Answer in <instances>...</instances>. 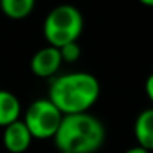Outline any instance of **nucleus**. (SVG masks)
Returning a JSON list of instances; mask_svg holds the SVG:
<instances>
[{
	"instance_id": "11",
	"label": "nucleus",
	"mask_w": 153,
	"mask_h": 153,
	"mask_svg": "<svg viewBox=\"0 0 153 153\" xmlns=\"http://www.w3.org/2000/svg\"><path fill=\"white\" fill-rule=\"evenodd\" d=\"M146 95L153 104V74H150L149 78L146 80Z\"/></svg>"
},
{
	"instance_id": "6",
	"label": "nucleus",
	"mask_w": 153,
	"mask_h": 153,
	"mask_svg": "<svg viewBox=\"0 0 153 153\" xmlns=\"http://www.w3.org/2000/svg\"><path fill=\"white\" fill-rule=\"evenodd\" d=\"M32 134L23 120L8 125L3 131V146L11 153H23L32 144Z\"/></svg>"
},
{
	"instance_id": "8",
	"label": "nucleus",
	"mask_w": 153,
	"mask_h": 153,
	"mask_svg": "<svg viewBox=\"0 0 153 153\" xmlns=\"http://www.w3.org/2000/svg\"><path fill=\"white\" fill-rule=\"evenodd\" d=\"M20 114L21 104L18 98L8 90H0V126L6 128L8 125L20 120Z\"/></svg>"
},
{
	"instance_id": "3",
	"label": "nucleus",
	"mask_w": 153,
	"mask_h": 153,
	"mask_svg": "<svg viewBox=\"0 0 153 153\" xmlns=\"http://www.w3.org/2000/svg\"><path fill=\"white\" fill-rule=\"evenodd\" d=\"M84 21L81 12L72 5L56 6L44 21V36L51 47L62 48L76 42L83 32Z\"/></svg>"
},
{
	"instance_id": "9",
	"label": "nucleus",
	"mask_w": 153,
	"mask_h": 153,
	"mask_svg": "<svg viewBox=\"0 0 153 153\" xmlns=\"http://www.w3.org/2000/svg\"><path fill=\"white\" fill-rule=\"evenodd\" d=\"M35 8V0H0L2 12L12 20H23Z\"/></svg>"
},
{
	"instance_id": "4",
	"label": "nucleus",
	"mask_w": 153,
	"mask_h": 153,
	"mask_svg": "<svg viewBox=\"0 0 153 153\" xmlns=\"http://www.w3.org/2000/svg\"><path fill=\"white\" fill-rule=\"evenodd\" d=\"M63 120V113L47 98L36 99L26 110L23 122L29 128L33 138L47 140L54 138Z\"/></svg>"
},
{
	"instance_id": "7",
	"label": "nucleus",
	"mask_w": 153,
	"mask_h": 153,
	"mask_svg": "<svg viewBox=\"0 0 153 153\" xmlns=\"http://www.w3.org/2000/svg\"><path fill=\"white\" fill-rule=\"evenodd\" d=\"M134 134L138 146L146 150H153V108L141 111L134 125Z\"/></svg>"
},
{
	"instance_id": "1",
	"label": "nucleus",
	"mask_w": 153,
	"mask_h": 153,
	"mask_svg": "<svg viewBox=\"0 0 153 153\" xmlns=\"http://www.w3.org/2000/svg\"><path fill=\"white\" fill-rule=\"evenodd\" d=\"M101 86L98 78L89 72H69L54 76L50 83L48 99L63 113H87L98 101Z\"/></svg>"
},
{
	"instance_id": "5",
	"label": "nucleus",
	"mask_w": 153,
	"mask_h": 153,
	"mask_svg": "<svg viewBox=\"0 0 153 153\" xmlns=\"http://www.w3.org/2000/svg\"><path fill=\"white\" fill-rule=\"evenodd\" d=\"M62 63L63 60H62L60 50L48 45L33 54L30 60V69L39 78H54Z\"/></svg>"
},
{
	"instance_id": "13",
	"label": "nucleus",
	"mask_w": 153,
	"mask_h": 153,
	"mask_svg": "<svg viewBox=\"0 0 153 153\" xmlns=\"http://www.w3.org/2000/svg\"><path fill=\"white\" fill-rule=\"evenodd\" d=\"M138 2H141L146 6H153V0H138Z\"/></svg>"
},
{
	"instance_id": "14",
	"label": "nucleus",
	"mask_w": 153,
	"mask_h": 153,
	"mask_svg": "<svg viewBox=\"0 0 153 153\" xmlns=\"http://www.w3.org/2000/svg\"><path fill=\"white\" fill-rule=\"evenodd\" d=\"M59 153H68V152H59Z\"/></svg>"
},
{
	"instance_id": "2",
	"label": "nucleus",
	"mask_w": 153,
	"mask_h": 153,
	"mask_svg": "<svg viewBox=\"0 0 153 153\" xmlns=\"http://www.w3.org/2000/svg\"><path fill=\"white\" fill-rule=\"evenodd\" d=\"M107 131L104 123L90 113L68 114L54 135L59 152L68 153H95L105 143Z\"/></svg>"
},
{
	"instance_id": "10",
	"label": "nucleus",
	"mask_w": 153,
	"mask_h": 153,
	"mask_svg": "<svg viewBox=\"0 0 153 153\" xmlns=\"http://www.w3.org/2000/svg\"><path fill=\"white\" fill-rule=\"evenodd\" d=\"M60 50V54H62V60L63 62H68V63H74L80 59L81 56V48L78 45V42H71V44H66L65 47L59 48Z\"/></svg>"
},
{
	"instance_id": "12",
	"label": "nucleus",
	"mask_w": 153,
	"mask_h": 153,
	"mask_svg": "<svg viewBox=\"0 0 153 153\" xmlns=\"http://www.w3.org/2000/svg\"><path fill=\"white\" fill-rule=\"evenodd\" d=\"M125 153H150V152L146 150V149L141 147V146H135V147H131L129 150H126Z\"/></svg>"
}]
</instances>
